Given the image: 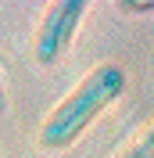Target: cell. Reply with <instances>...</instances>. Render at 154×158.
I'll return each mask as SVG.
<instances>
[{
    "mask_svg": "<svg viewBox=\"0 0 154 158\" xmlns=\"http://www.w3.org/2000/svg\"><path fill=\"white\" fill-rule=\"evenodd\" d=\"M7 108V90H4V76H0V111Z\"/></svg>",
    "mask_w": 154,
    "mask_h": 158,
    "instance_id": "5b68a950",
    "label": "cell"
},
{
    "mask_svg": "<svg viewBox=\"0 0 154 158\" xmlns=\"http://www.w3.org/2000/svg\"><path fill=\"white\" fill-rule=\"evenodd\" d=\"M86 7L83 0H58L50 4L43 22H39V32H36V61L39 65H54L68 54L72 40H75V29L83 25L86 18Z\"/></svg>",
    "mask_w": 154,
    "mask_h": 158,
    "instance_id": "7a4b0ae2",
    "label": "cell"
},
{
    "mask_svg": "<svg viewBox=\"0 0 154 158\" xmlns=\"http://www.w3.org/2000/svg\"><path fill=\"white\" fill-rule=\"evenodd\" d=\"M118 158H154V122H151V126H147Z\"/></svg>",
    "mask_w": 154,
    "mask_h": 158,
    "instance_id": "3957f363",
    "label": "cell"
},
{
    "mask_svg": "<svg viewBox=\"0 0 154 158\" xmlns=\"http://www.w3.org/2000/svg\"><path fill=\"white\" fill-rule=\"evenodd\" d=\"M122 94H125V69L115 61H100L47 111L36 144L43 151H68Z\"/></svg>",
    "mask_w": 154,
    "mask_h": 158,
    "instance_id": "6da1fadb",
    "label": "cell"
},
{
    "mask_svg": "<svg viewBox=\"0 0 154 158\" xmlns=\"http://www.w3.org/2000/svg\"><path fill=\"white\" fill-rule=\"evenodd\" d=\"M118 7L125 15H154V0H122Z\"/></svg>",
    "mask_w": 154,
    "mask_h": 158,
    "instance_id": "277c9868",
    "label": "cell"
}]
</instances>
